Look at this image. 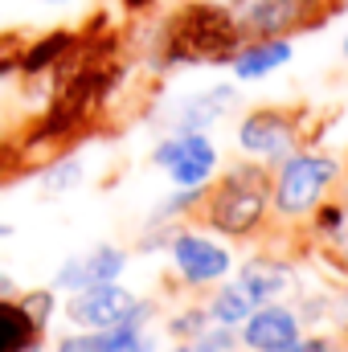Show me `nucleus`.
<instances>
[{"mask_svg":"<svg viewBox=\"0 0 348 352\" xmlns=\"http://www.w3.org/2000/svg\"><path fill=\"white\" fill-rule=\"evenodd\" d=\"M270 164L259 160H242V164H230L221 180H209L205 184V197H201V221L221 234V238H250L259 234L270 217Z\"/></svg>","mask_w":348,"mask_h":352,"instance_id":"nucleus-1","label":"nucleus"},{"mask_svg":"<svg viewBox=\"0 0 348 352\" xmlns=\"http://www.w3.org/2000/svg\"><path fill=\"white\" fill-rule=\"evenodd\" d=\"M340 176L345 164L328 152H291L274 164L270 173V213L274 221L287 230V226H303L312 217V209L332 192L340 188Z\"/></svg>","mask_w":348,"mask_h":352,"instance_id":"nucleus-2","label":"nucleus"},{"mask_svg":"<svg viewBox=\"0 0 348 352\" xmlns=\"http://www.w3.org/2000/svg\"><path fill=\"white\" fill-rule=\"evenodd\" d=\"M238 45L242 29L234 25L226 4H193L176 16L168 62H230Z\"/></svg>","mask_w":348,"mask_h":352,"instance_id":"nucleus-3","label":"nucleus"},{"mask_svg":"<svg viewBox=\"0 0 348 352\" xmlns=\"http://www.w3.org/2000/svg\"><path fill=\"white\" fill-rule=\"evenodd\" d=\"M62 316L70 328H148L156 320V303L135 295L131 287H123L119 278L115 283H102V287H87V291H74L66 295L62 303Z\"/></svg>","mask_w":348,"mask_h":352,"instance_id":"nucleus-4","label":"nucleus"},{"mask_svg":"<svg viewBox=\"0 0 348 352\" xmlns=\"http://www.w3.org/2000/svg\"><path fill=\"white\" fill-rule=\"evenodd\" d=\"M152 164L168 176L173 188H205L221 168V156L209 131H168L152 148Z\"/></svg>","mask_w":348,"mask_h":352,"instance_id":"nucleus-5","label":"nucleus"},{"mask_svg":"<svg viewBox=\"0 0 348 352\" xmlns=\"http://www.w3.org/2000/svg\"><path fill=\"white\" fill-rule=\"evenodd\" d=\"M168 258H173L176 278H180L188 291H205V287L230 278V270H234L230 246H221L213 234L188 230V226H180L173 238H168Z\"/></svg>","mask_w":348,"mask_h":352,"instance_id":"nucleus-6","label":"nucleus"},{"mask_svg":"<svg viewBox=\"0 0 348 352\" xmlns=\"http://www.w3.org/2000/svg\"><path fill=\"white\" fill-rule=\"evenodd\" d=\"M226 8L242 37H291L328 16L320 0H230Z\"/></svg>","mask_w":348,"mask_h":352,"instance_id":"nucleus-7","label":"nucleus"},{"mask_svg":"<svg viewBox=\"0 0 348 352\" xmlns=\"http://www.w3.org/2000/svg\"><path fill=\"white\" fill-rule=\"evenodd\" d=\"M238 148L246 160L259 164H279L283 156H291L299 148V115L283 111V107H259L238 123Z\"/></svg>","mask_w":348,"mask_h":352,"instance_id":"nucleus-8","label":"nucleus"},{"mask_svg":"<svg viewBox=\"0 0 348 352\" xmlns=\"http://www.w3.org/2000/svg\"><path fill=\"white\" fill-rule=\"evenodd\" d=\"M127 263H131V250H127V246L98 242V246H90V250L70 254L66 263L58 266V274H54V283H50V287H54V291H66V295L87 291V287H102V283L123 278Z\"/></svg>","mask_w":348,"mask_h":352,"instance_id":"nucleus-9","label":"nucleus"},{"mask_svg":"<svg viewBox=\"0 0 348 352\" xmlns=\"http://www.w3.org/2000/svg\"><path fill=\"white\" fill-rule=\"evenodd\" d=\"M303 336V320H299V311L295 307H287V303H259L246 320H242V328H238V344L250 352H279L287 349V344H295Z\"/></svg>","mask_w":348,"mask_h":352,"instance_id":"nucleus-10","label":"nucleus"},{"mask_svg":"<svg viewBox=\"0 0 348 352\" xmlns=\"http://www.w3.org/2000/svg\"><path fill=\"white\" fill-rule=\"evenodd\" d=\"M291 58H295L291 37H250L246 45L234 50V58H230L226 66H230V74H234L238 82H259L266 74L283 70Z\"/></svg>","mask_w":348,"mask_h":352,"instance_id":"nucleus-11","label":"nucleus"},{"mask_svg":"<svg viewBox=\"0 0 348 352\" xmlns=\"http://www.w3.org/2000/svg\"><path fill=\"white\" fill-rule=\"evenodd\" d=\"M238 102V90L230 82L221 87H205L197 94H188L180 107L173 111V131H209L213 123H221V115H230V107Z\"/></svg>","mask_w":348,"mask_h":352,"instance_id":"nucleus-12","label":"nucleus"},{"mask_svg":"<svg viewBox=\"0 0 348 352\" xmlns=\"http://www.w3.org/2000/svg\"><path fill=\"white\" fill-rule=\"evenodd\" d=\"M238 283L246 287V295H250L254 303H274V299H283V295L295 287V283H291V263H283V258H274V254H254L250 263H242Z\"/></svg>","mask_w":348,"mask_h":352,"instance_id":"nucleus-13","label":"nucleus"},{"mask_svg":"<svg viewBox=\"0 0 348 352\" xmlns=\"http://www.w3.org/2000/svg\"><path fill=\"white\" fill-rule=\"evenodd\" d=\"M213 295L205 299V311H209V324H226V328H242V320L259 307L250 295H246V287L238 283V278H221V283H213L209 287Z\"/></svg>","mask_w":348,"mask_h":352,"instance_id":"nucleus-14","label":"nucleus"},{"mask_svg":"<svg viewBox=\"0 0 348 352\" xmlns=\"http://www.w3.org/2000/svg\"><path fill=\"white\" fill-rule=\"evenodd\" d=\"M41 328L21 311L17 299H0V352H25L29 344H41Z\"/></svg>","mask_w":348,"mask_h":352,"instance_id":"nucleus-15","label":"nucleus"},{"mask_svg":"<svg viewBox=\"0 0 348 352\" xmlns=\"http://www.w3.org/2000/svg\"><path fill=\"white\" fill-rule=\"evenodd\" d=\"M83 180H87V160L83 156H58L41 168L37 188H41V197H66V192L83 188Z\"/></svg>","mask_w":348,"mask_h":352,"instance_id":"nucleus-16","label":"nucleus"},{"mask_svg":"<svg viewBox=\"0 0 348 352\" xmlns=\"http://www.w3.org/2000/svg\"><path fill=\"white\" fill-rule=\"evenodd\" d=\"M17 303H21V311L33 320V328H41V332H45V328L54 324V316L62 311L54 287H29V291H17Z\"/></svg>","mask_w":348,"mask_h":352,"instance_id":"nucleus-17","label":"nucleus"},{"mask_svg":"<svg viewBox=\"0 0 348 352\" xmlns=\"http://www.w3.org/2000/svg\"><path fill=\"white\" fill-rule=\"evenodd\" d=\"M209 324V311H205V303H188V307H176L173 316L164 320V332H168V340H193L201 328Z\"/></svg>","mask_w":348,"mask_h":352,"instance_id":"nucleus-18","label":"nucleus"},{"mask_svg":"<svg viewBox=\"0 0 348 352\" xmlns=\"http://www.w3.org/2000/svg\"><path fill=\"white\" fill-rule=\"evenodd\" d=\"M193 352H238V328H226V324H205L193 340H184Z\"/></svg>","mask_w":348,"mask_h":352,"instance_id":"nucleus-19","label":"nucleus"},{"mask_svg":"<svg viewBox=\"0 0 348 352\" xmlns=\"http://www.w3.org/2000/svg\"><path fill=\"white\" fill-rule=\"evenodd\" d=\"M307 221H312V230H316L320 238H336L348 221V205H340V201H328V205H324V201H320Z\"/></svg>","mask_w":348,"mask_h":352,"instance_id":"nucleus-20","label":"nucleus"},{"mask_svg":"<svg viewBox=\"0 0 348 352\" xmlns=\"http://www.w3.org/2000/svg\"><path fill=\"white\" fill-rule=\"evenodd\" d=\"M336 349H340V340H332V336H299L295 344H287L279 352H336Z\"/></svg>","mask_w":348,"mask_h":352,"instance_id":"nucleus-21","label":"nucleus"},{"mask_svg":"<svg viewBox=\"0 0 348 352\" xmlns=\"http://www.w3.org/2000/svg\"><path fill=\"white\" fill-rule=\"evenodd\" d=\"M115 352H160V340H156L148 328H140V332H131V336H127Z\"/></svg>","mask_w":348,"mask_h":352,"instance_id":"nucleus-22","label":"nucleus"},{"mask_svg":"<svg viewBox=\"0 0 348 352\" xmlns=\"http://www.w3.org/2000/svg\"><path fill=\"white\" fill-rule=\"evenodd\" d=\"M328 258L348 274V221H345V230H340L336 238H328Z\"/></svg>","mask_w":348,"mask_h":352,"instance_id":"nucleus-23","label":"nucleus"},{"mask_svg":"<svg viewBox=\"0 0 348 352\" xmlns=\"http://www.w3.org/2000/svg\"><path fill=\"white\" fill-rule=\"evenodd\" d=\"M17 291H21V287H17V278L0 270V299H17Z\"/></svg>","mask_w":348,"mask_h":352,"instance_id":"nucleus-24","label":"nucleus"},{"mask_svg":"<svg viewBox=\"0 0 348 352\" xmlns=\"http://www.w3.org/2000/svg\"><path fill=\"white\" fill-rule=\"evenodd\" d=\"M37 4H50V8H66V4H78V0H37Z\"/></svg>","mask_w":348,"mask_h":352,"instance_id":"nucleus-25","label":"nucleus"},{"mask_svg":"<svg viewBox=\"0 0 348 352\" xmlns=\"http://www.w3.org/2000/svg\"><path fill=\"white\" fill-rule=\"evenodd\" d=\"M12 234H17V230H12L8 221H0V238H12Z\"/></svg>","mask_w":348,"mask_h":352,"instance_id":"nucleus-26","label":"nucleus"},{"mask_svg":"<svg viewBox=\"0 0 348 352\" xmlns=\"http://www.w3.org/2000/svg\"><path fill=\"white\" fill-rule=\"evenodd\" d=\"M340 54H345V62H348V33H345V41H340Z\"/></svg>","mask_w":348,"mask_h":352,"instance_id":"nucleus-27","label":"nucleus"},{"mask_svg":"<svg viewBox=\"0 0 348 352\" xmlns=\"http://www.w3.org/2000/svg\"><path fill=\"white\" fill-rule=\"evenodd\" d=\"M336 352H345V349H336Z\"/></svg>","mask_w":348,"mask_h":352,"instance_id":"nucleus-28","label":"nucleus"}]
</instances>
